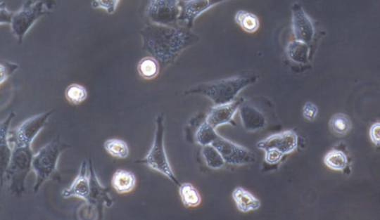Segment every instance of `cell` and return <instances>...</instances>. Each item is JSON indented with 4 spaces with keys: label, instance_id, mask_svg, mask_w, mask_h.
Here are the masks:
<instances>
[{
    "label": "cell",
    "instance_id": "cell-1",
    "mask_svg": "<svg viewBox=\"0 0 380 220\" xmlns=\"http://www.w3.org/2000/svg\"><path fill=\"white\" fill-rule=\"evenodd\" d=\"M143 50L160 65L172 64L187 48L199 42L200 37L187 27L149 22L140 32Z\"/></svg>",
    "mask_w": 380,
    "mask_h": 220
},
{
    "label": "cell",
    "instance_id": "cell-2",
    "mask_svg": "<svg viewBox=\"0 0 380 220\" xmlns=\"http://www.w3.org/2000/svg\"><path fill=\"white\" fill-rule=\"evenodd\" d=\"M257 79L256 75H250L203 82L189 89L186 94L201 95L211 100L215 105H223L234 101L243 89L255 84Z\"/></svg>",
    "mask_w": 380,
    "mask_h": 220
},
{
    "label": "cell",
    "instance_id": "cell-3",
    "mask_svg": "<svg viewBox=\"0 0 380 220\" xmlns=\"http://www.w3.org/2000/svg\"><path fill=\"white\" fill-rule=\"evenodd\" d=\"M70 147L61 140L60 136H58L34 155L32 172L36 177L33 188L34 194H37L46 182L61 181L58 170V161L63 151Z\"/></svg>",
    "mask_w": 380,
    "mask_h": 220
},
{
    "label": "cell",
    "instance_id": "cell-4",
    "mask_svg": "<svg viewBox=\"0 0 380 220\" xmlns=\"http://www.w3.org/2000/svg\"><path fill=\"white\" fill-rule=\"evenodd\" d=\"M34 155L32 146L13 148L10 162L1 179L2 186L5 180L12 196L19 198L25 194V181L27 176L32 171Z\"/></svg>",
    "mask_w": 380,
    "mask_h": 220
},
{
    "label": "cell",
    "instance_id": "cell-5",
    "mask_svg": "<svg viewBox=\"0 0 380 220\" xmlns=\"http://www.w3.org/2000/svg\"><path fill=\"white\" fill-rule=\"evenodd\" d=\"M156 129L154 141L147 155L137 162L144 164L148 168L166 176L176 186L180 183L171 168L165 148V115H158L156 119Z\"/></svg>",
    "mask_w": 380,
    "mask_h": 220
},
{
    "label": "cell",
    "instance_id": "cell-6",
    "mask_svg": "<svg viewBox=\"0 0 380 220\" xmlns=\"http://www.w3.org/2000/svg\"><path fill=\"white\" fill-rule=\"evenodd\" d=\"M49 13V10L43 3L37 0H27L20 9L15 12L11 23V32L18 42L22 44L32 26Z\"/></svg>",
    "mask_w": 380,
    "mask_h": 220
},
{
    "label": "cell",
    "instance_id": "cell-7",
    "mask_svg": "<svg viewBox=\"0 0 380 220\" xmlns=\"http://www.w3.org/2000/svg\"><path fill=\"white\" fill-rule=\"evenodd\" d=\"M54 112L39 114L27 119L20 125L8 132V141L12 148L17 146H32L37 136L46 127L49 117Z\"/></svg>",
    "mask_w": 380,
    "mask_h": 220
},
{
    "label": "cell",
    "instance_id": "cell-8",
    "mask_svg": "<svg viewBox=\"0 0 380 220\" xmlns=\"http://www.w3.org/2000/svg\"><path fill=\"white\" fill-rule=\"evenodd\" d=\"M180 0H149L146 9V17L149 22L170 26L179 22Z\"/></svg>",
    "mask_w": 380,
    "mask_h": 220
},
{
    "label": "cell",
    "instance_id": "cell-9",
    "mask_svg": "<svg viewBox=\"0 0 380 220\" xmlns=\"http://www.w3.org/2000/svg\"><path fill=\"white\" fill-rule=\"evenodd\" d=\"M90 193L86 200L87 213L91 214L93 210L99 214L98 219H103L104 207L110 208L114 204V199L110 196V188L102 186L89 160Z\"/></svg>",
    "mask_w": 380,
    "mask_h": 220
},
{
    "label": "cell",
    "instance_id": "cell-10",
    "mask_svg": "<svg viewBox=\"0 0 380 220\" xmlns=\"http://www.w3.org/2000/svg\"><path fill=\"white\" fill-rule=\"evenodd\" d=\"M218 150L226 163L243 166L255 162L256 156L251 150L236 144L220 136L213 144Z\"/></svg>",
    "mask_w": 380,
    "mask_h": 220
},
{
    "label": "cell",
    "instance_id": "cell-11",
    "mask_svg": "<svg viewBox=\"0 0 380 220\" xmlns=\"http://www.w3.org/2000/svg\"><path fill=\"white\" fill-rule=\"evenodd\" d=\"M291 11L292 30L295 39L310 44L315 37V27L313 21L298 3H294L292 5Z\"/></svg>",
    "mask_w": 380,
    "mask_h": 220
},
{
    "label": "cell",
    "instance_id": "cell-12",
    "mask_svg": "<svg viewBox=\"0 0 380 220\" xmlns=\"http://www.w3.org/2000/svg\"><path fill=\"white\" fill-rule=\"evenodd\" d=\"M230 0H180L181 13L179 22L185 23L192 30L196 20L210 8Z\"/></svg>",
    "mask_w": 380,
    "mask_h": 220
},
{
    "label": "cell",
    "instance_id": "cell-13",
    "mask_svg": "<svg viewBox=\"0 0 380 220\" xmlns=\"http://www.w3.org/2000/svg\"><path fill=\"white\" fill-rule=\"evenodd\" d=\"M298 136L291 130L271 135L267 138L258 143L257 147L264 151L268 149H277L284 155L293 153L297 148Z\"/></svg>",
    "mask_w": 380,
    "mask_h": 220
},
{
    "label": "cell",
    "instance_id": "cell-14",
    "mask_svg": "<svg viewBox=\"0 0 380 220\" xmlns=\"http://www.w3.org/2000/svg\"><path fill=\"white\" fill-rule=\"evenodd\" d=\"M243 102L242 99H239L232 103L215 105L210 109L206 122L214 129L227 125V124H232Z\"/></svg>",
    "mask_w": 380,
    "mask_h": 220
},
{
    "label": "cell",
    "instance_id": "cell-15",
    "mask_svg": "<svg viewBox=\"0 0 380 220\" xmlns=\"http://www.w3.org/2000/svg\"><path fill=\"white\" fill-rule=\"evenodd\" d=\"M90 193V177L88 174V166L87 161L81 163L79 174L75 178L72 185L63 190L62 197L64 199L77 198L87 200Z\"/></svg>",
    "mask_w": 380,
    "mask_h": 220
},
{
    "label": "cell",
    "instance_id": "cell-16",
    "mask_svg": "<svg viewBox=\"0 0 380 220\" xmlns=\"http://www.w3.org/2000/svg\"><path fill=\"white\" fill-rule=\"evenodd\" d=\"M242 126L248 131H257L264 129L267 119L259 109L250 103L243 102L239 108Z\"/></svg>",
    "mask_w": 380,
    "mask_h": 220
},
{
    "label": "cell",
    "instance_id": "cell-17",
    "mask_svg": "<svg viewBox=\"0 0 380 220\" xmlns=\"http://www.w3.org/2000/svg\"><path fill=\"white\" fill-rule=\"evenodd\" d=\"M15 114L11 112L8 117L2 121L0 125V150H1V179L4 177L6 170L10 162L13 148L8 141V132L11 122Z\"/></svg>",
    "mask_w": 380,
    "mask_h": 220
},
{
    "label": "cell",
    "instance_id": "cell-18",
    "mask_svg": "<svg viewBox=\"0 0 380 220\" xmlns=\"http://www.w3.org/2000/svg\"><path fill=\"white\" fill-rule=\"evenodd\" d=\"M137 176L132 172L119 169L115 172L111 184L113 188L120 195L128 194L137 186Z\"/></svg>",
    "mask_w": 380,
    "mask_h": 220
},
{
    "label": "cell",
    "instance_id": "cell-19",
    "mask_svg": "<svg viewBox=\"0 0 380 220\" xmlns=\"http://www.w3.org/2000/svg\"><path fill=\"white\" fill-rule=\"evenodd\" d=\"M232 196L238 209L243 213L255 211L260 208V200L243 188L238 187L235 188Z\"/></svg>",
    "mask_w": 380,
    "mask_h": 220
},
{
    "label": "cell",
    "instance_id": "cell-20",
    "mask_svg": "<svg viewBox=\"0 0 380 220\" xmlns=\"http://www.w3.org/2000/svg\"><path fill=\"white\" fill-rule=\"evenodd\" d=\"M288 58L293 62L305 65L310 59L309 44L302 42V41L294 39L288 44L286 49Z\"/></svg>",
    "mask_w": 380,
    "mask_h": 220
},
{
    "label": "cell",
    "instance_id": "cell-21",
    "mask_svg": "<svg viewBox=\"0 0 380 220\" xmlns=\"http://www.w3.org/2000/svg\"><path fill=\"white\" fill-rule=\"evenodd\" d=\"M236 23L248 33H254L260 29V20L253 13L246 11H239L235 15Z\"/></svg>",
    "mask_w": 380,
    "mask_h": 220
},
{
    "label": "cell",
    "instance_id": "cell-22",
    "mask_svg": "<svg viewBox=\"0 0 380 220\" xmlns=\"http://www.w3.org/2000/svg\"><path fill=\"white\" fill-rule=\"evenodd\" d=\"M179 194L185 207H196L201 198L198 190L191 183H183L179 186Z\"/></svg>",
    "mask_w": 380,
    "mask_h": 220
},
{
    "label": "cell",
    "instance_id": "cell-23",
    "mask_svg": "<svg viewBox=\"0 0 380 220\" xmlns=\"http://www.w3.org/2000/svg\"><path fill=\"white\" fill-rule=\"evenodd\" d=\"M160 63L153 57H146L140 60L138 65L139 75L145 79L156 78L160 72Z\"/></svg>",
    "mask_w": 380,
    "mask_h": 220
},
{
    "label": "cell",
    "instance_id": "cell-24",
    "mask_svg": "<svg viewBox=\"0 0 380 220\" xmlns=\"http://www.w3.org/2000/svg\"><path fill=\"white\" fill-rule=\"evenodd\" d=\"M328 167L336 171H344L348 166V157L341 150L334 149L324 158Z\"/></svg>",
    "mask_w": 380,
    "mask_h": 220
},
{
    "label": "cell",
    "instance_id": "cell-25",
    "mask_svg": "<svg viewBox=\"0 0 380 220\" xmlns=\"http://www.w3.org/2000/svg\"><path fill=\"white\" fill-rule=\"evenodd\" d=\"M202 155L207 166L213 169H219L224 167L225 161L220 151L213 145L203 146Z\"/></svg>",
    "mask_w": 380,
    "mask_h": 220
},
{
    "label": "cell",
    "instance_id": "cell-26",
    "mask_svg": "<svg viewBox=\"0 0 380 220\" xmlns=\"http://www.w3.org/2000/svg\"><path fill=\"white\" fill-rule=\"evenodd\" d=\"M104 148L112 157L118 159H126L129 154L127 143L119 139H110L104 143Z\"/></svg>",
    "mask_w": 380,
    "mask_h": 220
},
{
    "label": "cell",
    "instance_id": "cell-27",
    "mask_svg": "<svg viewBox=\"0 0 380 220\" xmlns=\"http://www.w3.org/2000/svg\"><path fill=\"white\" fill-rule=\"evenodd\" d=\"M220 135L215 131V129L210 125L206 121L200 126L196 132V141L201 146L212 145Z\"/></svg>",
    "mask_w": 380,
    "mask_h": 220
},
{
    "label": "cell",
    "instance_id": "cell-28",
    "mask_svg": "<svg viewBox=\"0 0 380 220\" xmlns=\"http://www.w3.org/2000/svg\"><path fill=\"white\" fill-rule=\"evenodd\" d=\"M65 96L70 103L79 105L87 100L88 93L84 86L79 84H72L65 89Z\"/></svg>",
    "mask_w": 380,
    "mask_h": 220
},
{
    "label": "cell",
    "instance_id": "cell-29",
    "mask_svg": "<svg viewBox=\"0 0 380 220\" xmlns=\"http://www.w3.org/2000/svg\"><path fill=\"white\" fill-rule=\"evenodd\" d=\"M330 127L334 133L338 135L347 134L351 128L349 117L343 114H336L330 121Z\"/></svg>",
    "mask_w": 380,
    "mask_h": 220
},
{
    "label": "cell",
    "instance_id": "cell-30",
    "mask_svg": "<svg viewBox=\"0 0 380 220\" xmlns=\"http://www.w3.org/2000/svg\"><path fill=\"white\" fill-rule=\"evenodd\" d=\"M18 68L19 65L16 63L6 60H2L1 63H0V72H1L0 82H1V86H3L4 82L16 72Z\"/></svg>",
    "mask_w": 380,
    "mask_h": 220
},
{
    "label": "cell",
    "instance_id": "cell-31",
    "mask_svg": "<svg viewBox=\"0 0 380 220\" xmlns=\"http://www.w3.org/2000/svg\"><path fill=\"white\" fill-rule=\"evenodd\" d=\"M120 1V0H93L91 6L94 8L103 9L108 15H113Z\"/></svg>",
    "mask_w": 380,
    "mask_h": 220
},
{
    "label": "cell",
    "instance_id": "cell-32",
    "mask_svg": "<svg viewBox=\"0 0 380 220\" xmlns=\"http://www.w3.org/2000/svg\"><path fill=\"white\" fill-rule=\"evenodd\" d=\"M265 160L270 164L278 163L284 157V155L277 149H268L265 150Z\"/></svg>",
    "mask_w": 380,
    "mask_h": 220
},
{
    "label": "cell",
    "instance_id": "cell-33",
    "mask_svg": "<svg viewBox=\"0 0 380 220\" xmlns=\"http://www.w3.org/2000/svg\"><path fill=\"white\" fill-rule=\"evenodd\" d=\"M13 15H15V12L8 11L6 4L2 2L0 5V23L11 25Z\"/></svg>",
    "mask_w": 380,
    "mask_h": 220
},
{
    "label": "cell",
    "instance_id": "cell-34",
    "mask_svg": "<svg viewBox=\"0 0 380 220\" xmlns=\"http://www.w3.org/2000/svg\"><path fill=\"white\" fill-rule=\"evenodd\" d=\"M318 113V108L313 103L308 102L303 108V116L308 120H314Z\"/></svg>",
    "mask_w": 380,
    "mask_h": 220
},
{
    "label": "cell",
    "instance_id": "cell-35",
    "mask_svg": "<svg viewBox=\"0 0 380 220\" xmlns=\"http://www.w3.org/2000/svg\"><path fill=\"white\" fill-rule=\"evenodd\" d=\"M370 137L372 141L376 145H380V122L373 124L370 129Z\"/></svg>",
    "mask_w": 380,
    "mask_h": 220
},
{
    "label": "cell",
    "instance_id": "cell-36",
    "mask_svg": "<svg viewBox=\"0 0 380 220\" xmlns=\"http://www.w3.org/2000/svg\"><path fill=\"white\" fill-rule=\"evenodd\" d=\"M37 1L43 3L49 11L56 8L57 6L56 0H37Z\"/></svg>",
    "mask_w": 380,
    "mask_h": 220
}]
</instances>
